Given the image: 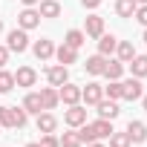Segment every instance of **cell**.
Wrapping results in <instances>:
<instances>
[{
	"instance_id": "603a6c76",
	"label": "cell",
	"mask_w": 147,
	"mask_h": 147,
	"mask_svg": "<svg viewBox=\"0 0 147 147\" xmlns=\"http://www.w3.org/2000/svg\"><path fill=\"white\" fill-rule=\"evenodd\" d=\"M90 127H92L95 138H110V133H113V121H110V118H98V121H92Z\"/></svg>"
},
{
	"instance_id": "52a82bcc",
	"label": "cell",
	"mask_w": 147,
	"mask_h": 147,
	"mask_svg": "<svg viewBox=\"0 0 147 147\" xmlns=\"http://www.w3.org/2000/svg\"><path fill=\"white\" fill-rule=\"evenodd\" d=\"M46 81H49V87H61V84H66V81H69V69H66L63 63L49 66V69H46Z\"/></svg>"
},
{
	"instance_id": "9a60e30c",
	"label": "cell",
	"mask_w": 147,
	"mask_h": 147,
	"mask_svg": "<svg viewBox=\"0 0 147 147\" xmlns=\"http://www.w3.org/2000/svg\"><path fill=\"white\" fill-rule=\"evenodd\" d=\"M29 115H38V113H43V104H40V92H26V98H23V104H20Z\"/></svg>"
},
{
	"instance_id": "4fadbf2b",
	"label": "cell",
	"mask_w": 147,
	"mask_h": 147,
	"mask_svg": "<svg viewBox=\"0 0 147 147\" xmlns=\"http://www.w3.org/2000/svg\"><path fill=\"white\" fill-rule=\"evenodd\" d=\"M55 58H58V63H63V66H69V63H75V61H78V49H72V46H66V43H61V46L55 49Z\"/></svg>"
},
{
	"instance_id": "8992f818",
	"label": "cell",
	"mask_w": 147,
	"mask_h": 147,
	"mask_svg": "<svg viewBox=\"0 0 147 147\" xmlns=\"http://www.w3.org/2000/svg\"><path fill=\"white\" fill-rule=\"evenodd\" d=\"M101 98H104V87L98 81H90L87 87H81V101L84 104H98Z\"/></svg>"
},
{
	"instance_id": "cb8c5ba5",
	"label": "cell",
	"mask_w": 147,
	"mask_h": 147,
	"mask_svg": "<svg viewBox=\"0 0 147 147\" xmlns=\"http://www.w3.org/2000/svg\"><path fill=\"white\" fill-rule=\"evenodd\" d=\"M136 9H138L136 0H115V15H118V18H133Z\"/></svg>"
},
{
	"instance_id": "83f0119b",
	"label": "cell",
	"mask_w": 147,
	"mask_h": 147,
	"mask_svg": "<svg viewBox=\"0 0 147 147\" xmlns=\"http://www.w3.org/2000/svg\"><path fill=\"white\" fill-rule=\"evenodd\" d=\"M104 95L113 98V101H121V81H110V84L104 87Z\"/></svg>"
},
{
	"instance_id": "ba28073f",
	"label": "cell",
	"mask_w": 147,
	"mask_h": 147,
	"mask_svg": "<svg viewBox=\"0 0 147 147\" xmlns=\"http://www.w3.org/2000/svg\"><path fill=\"white\" fill-rule=\"evenodd\" d=\"M84 35L98 40V38L104 35V18H98V15H90V18H87V23H84Z\"/></svg>"
},
{
	"instance_id": "d4e9b609",
	"label": "cell",
	"mask_w": 147,
	"mask_h": 147,
	"mask_svg": "<svg viewBox=\"0 0 147 147\" xmlns=\"http://www.w3.org/2000/svg\"><path fill=\"white\" fill-rule=\"evenodd\" d=\"M84 40H87V35H84L81 29H69V32H66V38H63V43H66V46H72V49L84 46Z\"/></svg>"
},
{
	"instance_id": "30bf717a",
	"label": "cell",
	"mask_w": 147,
	"mask_h": 147,
	"mask_svg": "<svg viewBox=\"0 0 147 147\" xmlns=\"http://www.w3.org/2000/svg\"><path fill=\"white\" fill-rule=\"evenodd\" d=\"M32 52H35V58H38V61H49V58L55 55V43H52V40H46V38H40V40H35Z\"/></svg>"
},
{
	"instance_id": "8fae6325",
	"label": "cell",
	"mask_w": 147,
	"mask_h": 147,
	"mask_svg": "<svg viewBox=\"0 0 147 147\" xmlns=\"http://www.w3.org/2000/svg\"><path fill=\"white\" fill-rule=\"evenodd\" d=\"M95 107H98V118H110V121L121 113V110H118V101H113V98H101Z\"/></svg>"
},
{
	"instance_id": "5bb4252c",
	"label": "cell",
	"mask_w": 147,
	"mask_h": 147,
	"mask_svg": "<svg viewBox=\"0 0 147 147\" xmlns=\"http://www.w3.org/2000/svg\"><path fill=\"white\" fill-rule=\"evenodd\" d=\"M40 104H43V110H55V107L61 104L58 87H43V90H40Z\"/></svg>"
},
{
	"instance_id": "60d3db41",
	"label": "cell",
	"mask_w": 147,
	"mask_h": 147,
	"mask_svg": "<svg viewBox=\"0 0 147 147\" xmlns=\"http://www.w3.org/2000/svg\"><path fill=\"white\" fill-rule=\"evenodd\" d=\"M141 40H144V43H147V29H144V38H141Z\"/></svg>"
},
{
	"instance_id": "4dcf8cb0",
	"label": "cell",
	"mask_w": 147,
	"mask_h": 147,
	"mask_svg": "<svg viewBox=\"0 0 147 147\" xmlns=\"http://www.w3.org/2000/svg\"><path fill=\"white\" fill-rule=\"evenodd\" d=\"M0 127H15V118H12V107H0Z\"/></svg>"
},
{
	"instance_id": "4316f807",
	"label": "cell",
	"mask_w": 147,
	"mask_h": 147,
	"mask_svg": "<svg viewBox=\"0 0 147 147\" xmlns=\"http://www.w3.org/2000/svg\"><path fill=\"white\" fill-rule=\"evenodd\" d=\"M58 141H61V147H84V144H81V138H78V130H72V133H63Z\"/></svg>"
},
{
	"instance_id": "e575fe53",
	"label": "cell",
	"mask_w": 147,
	"mask_h": 147,
	"mask_svg": "<svg viewBox=\"0 0 147 147\" xmlns=\"http://www.w3.org/2000/svg\"><path fill=\"white\" fill-rule=\"evenodd\" d=\"M6 63H9V49H6V46H0V69H3Z\"/></svg>"
},
{
	"instance_id": "7a4b0ae2",
	"label": "cell",
	"mask_w": 147,
	"mask_h": 147,
	"mask_svg": "<svg viewBox=\"0 0 147 147\" xmlns=\"http://www.w3.org/2000/svg\"><path fill=\"white\" fill-rule=\"evenodd\" d=\"M58 98L66 104V107H72V104H81V87H75V84H61L58 87Z\"/></svg>"
},
{
	"instance_id": "d6986e66",
	"label": "cell",
	"mask_w": 147,
	"mask_h": 147,
	"mask_svg": "<svg viewBox=\"0 0 147 147\" xmlns=\"http://www.w3.org/2000/svg\"><path fill=\"white\" fill-rule=\"evenodd\" d=\"M38 133H55V127H58V118L52 115V113H38Z\"/></svg>"
},
{
	"instance_id": "6da1fadb",
	"label": "cell",
	"mask_w": 147,
	"mask_h": 147,
	"mask_svg": "<svg viewBox=\"0 0 147 147\" xmlns=\"http://www.w3.org/2000/svg\"><path fill=\"white\" fill-rule=\"evenodd\" d=\"M6 49H9V52H18V55L26 52V49H29V35H26V29H20V26L12 29V32L6 35Z\"/></svg>"
},
{
	"instance_id": "7c38bea8",
	"label": "cell",
	"mask_w": 147,
	"mask_h": 147,
	"mask_svg": "<svg viewBox=\"0 0 147 147\" xmlns=\"http://www.w3.org/2000/svg\"><path fill=\"white\" fill-rule=\"evenodd\" d=\"M127 136H130V144L147 141V127H144V121H130V124H127Z\"/></svg>"
},
{
	"instance_id": "f546056e",
	"label": "cell",
	"mask_w": 147,
	"mask_h": 147,
	"mask_svg": "<svg viewBox=\"0 0 147 147\" xmlns=\"http://www.w3.org/2000/svg\"><path fill=\"white\" fill-rule=\"evenodd\" d=\"M12 118H15V127H26V121H29V113H26L23 107H12Z\"/></svg>"
},
{
	"instance_id": "5b68a950",
	"label": "cell",
	"mask_w": 147,
	"mask_h": 147,
	"mask_svg": "<svg viewBox=\"0 0 147 147\" xmlns=\"http://www.w3.org/2000/svg\"><path fill=\"white\" fill-rule=\"evenodd\" d=\"M63 124H66V127H81V124H87V110H84L81 104H72V107L63 113Z\"/></svg>"
},
{
	"instance_id": "7402d4cb",
	"label": "cell",
	"mask_w": 147,
	"mask_h": 147,
	"mask_svg": "<svg viewBox=\"0 0 147 147\" xmlns=\"http://www.w3.org/2000/svg\"><path fill=\"white\" fill-rule=\"evenodd\" d=\"M130 72L133 78H147V55H136L130 61Z\"/></svg>"
},
{
	"instance_id": "836d02e7",
	"label": "cell",
	"mask_w": 147,
	"mask_h": 147,
	"mask_svg": "<svg viewBox=\"0 0 147 147\" xmlns=\"http://www.w3.org/2000/svg\"><path fill=\"white\" fill-rule=\"evenodd\" d=\"M81 6H84V9H90V12H95V9L101 6V0H81Z\"/></svg>"
},
{
	"instance_id": "ab89813d",
	"label": "cell",
	"mask_w": 147,
	"mask_h": 147,
	"mask_svg": "<svg viewBox=\"0 0 147 147\" xmlns=\"http://www.w3.org/2000/svg\"><path fill=\"white\" fill-rule=\"evenodd\" d=\"M136 3H138V6H144V3H147V0H136Z\"/></svg>"
},
{
	"instance_id": "ac0fdd59",
	"label": "cell",
	"mask_w": 147,
	"mask_h": 147,
	"mask_svg": "<svg viewBox=\"0 0 147 147\" xmlns=\"http://www.w3.org/2000/svg\"><path fill=\"white\" fill-rule=\"evenodd\" d=\"M115 46H118V40H115V35H101L98 38V55H104V58H110L113 52H115Z\"/></svg>"
},
{
	"instance_id": "44dd1931",
	"label": "cell",
	"mask_w": 147,
	"mask_h": 147,
	"mask_svg": "<svg viewBox=\"0 0 147 147\" xmlns=\"http://www.w3.org/2000/svg\"><path fill=\"white\" fill-rule=\"evenodd\" d=\"M115 55H118V61H121V63H130V61L136 58V46H133L130 40H118V46H115Z\"/></svg>"
},
{
	"instance_id": "7bdbcfd3",
	"label": "cell",
	"mask_w": 147,
	"mask_h": 147,
	"mask_svg": "<svg viewBox=\"0 0 147 147\" xmlns=\"http://www.w3.org/2000/svg\"><path fill=\"white\" fill-rule=\"evenodd\" d=\"M0 130H3V127H0Z\"/></svg>"
},
{
	"instance_id": "9c48e42d",
	"label": "cell",
	"mask_w": 147,
	"mask_h": 147,
	"mask_svg": "<svg viewBox=\"0 0 147 147\" xmlns=\"http://www.w3.org/2000/svg\"><path fill=\"white\" fill-rule=\"evenodd\" d=\"M35 81H38V72L32 66H20L15 72V87H35Z\"/></svg>"
},
{
	"instance_id": "d6a6232c",
	"label": "cell",
	"mask_w": 147,
	"mask_h": 147,
	"mask_svg": "<svg viewBox=\"0 0 147 147\" xmlns=\"http://www.w3.org/2000/svg\"><path fill=\"white\" fill-rule=\"evenodd\" d=\"M133 18H136V20H138V23H141V26H144V29H147V3H144V6H138V9H136V15H133Z\"/></svg>"
},
{
	"instance_id": "e0dca14e",
	"label": "cell",
	"mask_w": 147,
	"mask_h": 147,
	"mask_svg": "<svg viewBox=\"0 0 147 147\" xmlns=\"http://www.w3.org/2000/svg\"><path fill=\"white\" fill-rule=\"evenodd\" d=\"M38 12H40V18H61V3L58 0H40L38 3Z\"/></svg>"
},
{
	"instance_id": "3957f363",
	"label": "cell",
	"mask_w": 147,
	"mask_h": 147,
	"mask_svg": "<svg viewBox=\"0 0 147 147\" xmlns=\"http://www.w3.org/2000/svg\"><path fill=\"white\" fill-rule=\"evenodd\" d=\"M18 26H20V29H26V32H29V29H35V26H40V12H38L35 6H26V9L18 15Z\"/></svg>"
},
{
	"instance_id": "b9f144b4",
	"label": "cell",
	"mask_w": 147,
	"mask_h": 147,
	"mask_svg": "<svg viewBox=\"0 0 147 147\" xmlns=\"http://www.w3.org/2000/svg\"><path fill=\"white\" fill-rule=\"evenodd\" d=\"M0 32H3V20H0Z\"/></svg>"
},
{
	"instance_id": "484cf974",
	"label": "cell",
	"mask_w": 147,
	"mask_h": 147,
	"mask_svg": "<svg viewBox=\"0 0 147 147\" xmlns=\"http://www.w3.org/2000/svg\"><path fill=\"white\" fill-rule=\"evenodd\" d=\"M15 90V72H6V69H0V92H12Z\"/></svg>"
},
{
	"instance_id": "2e32d148",
	"label": "cell",
	"mask_w": 147,
	"mask_h": 147,
	"mask_svg": "<svg viewBox=\"0 0 147 147\" xmlns=\"http://www.w3.org/2000/svg\"><path fill=\"white\" fill-rule=\"evenodd\" d=\"M121 75H124V63L115 58V61H110L107 58V66H104V78L107 81H121Z\"/></svg>"
},
{
	"instance_id": "f35d334b",
	"label": "cell",
	"mask_w": 147,
	"mask_h": 147,
	"mask_svg": "<svg viewBox=\"0 0 147 147\" xmlns=\"http://www.w3.org/2000/svg\"><path fill=\"white\" fill-rule=\"evenodd\" d=\"M26 147H40V144H38V141H32V144H26Z\"/></svg>"
},
{
	"instance_id": "1f68e13d",
	"label": "cell",
	"mask_w": 147,
	"mask_h": 147,
	"mask_svg": "<svg viewBox=\"0 0 147 147\" xmlns=\"http://www.w3.org/2000/svg\"><path fill=\"white\" fill-rule=\"evenodd\" d=\"M38 144H40V147H61V141H58V138H55V136H52V133H43V136H40V141H38Z\"/></svg>"
},
{
	"instance_id": "74e56055",
	"label": "cell",
	"mask_w": 147,
	"mask_h": 147,
	"mask_svg": "<svg viewBox=\"0 0 147 147\" xmlns=\"http://www.w3.org/2000/svg\"><path fill=\"white\" fill-rule=\"evenodd\" d=\"M87 147H104V144H98V141H92V144H87Z\"/></svg>"
},
{
	"instance_id": "f1b7e54d",
	"label": "cell",
	"mask_w": 147,
	"mask_h": 147,
	"mask_svg": "<svg viewBox=\"0 0 147 147\" xmlns=\"http://www.w3.org/2000/svg\"><path fill=\"white\" fill-rule=\"evenodd\" d=\"M110 147H130V136L127 133H110Z\"/></svg>"
},
{
	"instance_id": "277c9868",
	"label": "cell",
	"mask_w": 147,
	"mask_h": 147,
	"mask_svg": "<svg viewBox=\"0 0 147 147\" xmlns=\"http://www.w3.org/2000/svg\"><path fill=\"white\" fill-rule=\"evenodd\" d=\"M144 95V90H141V78H127V81H121V98H127V101H138Z\"/></svg>"
},
{
	"instance_id": "ffe728a7",
	"label": "cell",
	"mask_w": 147,
	"mask_h": 147,
	"mask_svg": "<svg viewBox=\"0 0 147 147\" xmlns=\"http://www.w3.org/2000/svg\"><path fill=\"white\" fill-rule=\"evenodd\" d=\"M104 66H107V58H104V55H92V58H87V63H84V69L90 72V75H104Z\"/></svg>"
},
{
	"instance_id": "8d00e7d4",
	"label": "cell",
	"mask_w": 147,
	"mask_h": 147,
	"mask_svg": "<svg viewBox=\"0 0 147 147\" xmlns=\"http://www.w3.org/2000/svg\"><path fill=\"white\" fill-rule=\"evenodd\" d=\"M141 107H144V110H147V95H141Z\"/></svg>"
},
{
	"instance_id": "d590c367",
	"label": "cell",
	"mask_w": 147,
	"mask_h": 147,
	"mask_svg": "<svg viewBox=\"0 0 147 147\" xmlns=\"http://www.w3.org/2000/svg\"><path fill=\"white\" fill-rule=\"evenodd\" d=\"M20 3H23V6H38L40 0H20Z\"/></svg>"
}]
</instances>
